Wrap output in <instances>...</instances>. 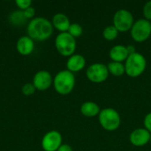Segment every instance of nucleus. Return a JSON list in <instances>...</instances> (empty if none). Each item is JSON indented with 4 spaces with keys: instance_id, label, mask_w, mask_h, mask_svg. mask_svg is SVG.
Listing matches in <instances>:
<instances>
[{
    "instance_id": "6",
    "label": "nucleus",
    "mask_w": 151,
    "mask_h": 151,
    "mask_svg": "<svg viewBox=\"0 0 151 151\" xmlns=\"http://www.w3.org/2000/svg\"><path fill=\"white\" fill-rule=\"evenodd\" d=\"M134 23V19L132 12L126 9H120L117 11L112 18V25L119 33L130 31Z\"/></svg>"
},
{
    "instance_id": "3",
    "label": "nucleus",
    "mask_w": 151,
    "mask_h": 151,
    "mask_svg": "<svg viewBox=\"0 0 151 151\" xmlns=\"http://www.w3.org/2000/svg\"><path fill=\"white\" fill-rule=\"evenodd\" d=\"M53 86L58 94L63 96L69 95L75 86L74 73H71L67 69L59 71L55 77H53Z\"/></svg>"
},
{
    "instance_id": "7",
    "label": "nucleus",
    "mask_w": 151,
    "mask_h": 151,
    "mask_svg": "<svg viewBox=\"0 0 151 151\" xmlns=\"http://www.w3.org/2000/svg\"><path fill=\"white\" fill-rule=\"evenodd\" d=\"M130 33L133 40L136 42H143L147 41L151 35L150 21L144 18L134 21Z\"/></svg>"
},
{
    "instance_id": "1",
    "label": "nucleus",
    "mask_w": 151,
    "mask_h": 151,
    "mask_svg": "<svg viewBox=\"0 0 151 151\" xmlns=\"http://www.w3.org/2000/svg\"><path fill=\"white\" fill-rule=\"evenodd\" d=\"M51 21L44 17H35L27 24V35L34 41H45L53 33Z\"/></svg>"
},
{
    "instance_id": "9",
    "label": "nucleus",
    "mask_w": 151,
    "mask_h": 151,
    "mask_svg": "<svg viewBox=\"0 0 151 151\" xmlns=\"http://www.w3.org/2000/svg\"><path fill=\"white\" fill-rule=\"evenodd\" d=\"M62 142V134L57 130H51L43 135L41 144L44 151H58L59 147L63 144Z\"/></svg>"
},
{
    "instance_id": "24",
    "label": "nucleus",
    "mask_w": 151,
    "mask_h": 151,
    "mask_svg": "<svg viewBox=\"0 0 151 151\" xmlns=\"http://www.w3.org/2000/svg\"><path fill=\"white\" fill-rule=\"evenodd\" d=\"M23 12H24V15H25V17L27 19H34V16L35 14V10L34 7L30 6V7L27 8L26 10H24Z\"/></svg>"
},
{
    "instance_id": "11",
    "label": "nucleus",
    "mask_w": 151,
    "mask_h": 151,
    "mask_svg": "<svg viewBox=\"0 0 151 151\" xmlns=\"http://www.w3.org/2000/svg\"><path fill=\"white\" fill-rule=\"evenodd\" d=\"M150 134L146 128H137L131 133L129 141L135 147H143L150 142Z\"/></svg>"
},
{
    "instance_id": "8",
    "label": "nucleus",
    "mask_w": 151,
    "mask_h": 151,
    "mask_svg": "<svg viewBox=\"0 0 151 151\" xmlns=\"http://www.w3.org/2000/svg\"><path fill=\"white\" fill-rule=\"evenodd\" d=\"M109 71L107 65L102 63H95L90 65L87 71L86 76L88 81L93 83H103L109 78Z\"/></svg>"
},
{
    "instance_id": "16",
    "label": "nucleus",
    "mask_w": 151,
    "mask_h": 151,
    "mask_svg": "<svg viewBox=\"0 0 151 151\" xmlns=\"http://www.w3.org/2000/svg\"><path fill=\"white\" fill-rule=\"evenodd\" d=\"M100 111L101 109L99 105L95 102L88 101L83 103L81 106V113L87 118H94L96 116L98 117Z\"/></svg>"
},
{
    "instance_id": "27",
    "label": "nucleus",
    "mask_w": 151,
    "mask_h": 151,
    "mask_svg": "<svg viewBox=\"0 0 151 151\" xmlns=\"http://www.w3.org/2000/svg\"><path fill=\"white\" fill-rule=\"evenodd\" d=\"M127 50H128L129 55H131V54H133V53L136 52L134 46H133V45H128V46H127Z\"/></svg>"
},
{
    "instance_id": "17",
    "label": "nucleus",
    "mask_w": 151,
    "mask_h": 151,
    "mask_svg": "<svg viewBox=\"0 0 151 151\" xmlns=\"http://www.w3.org/2000/svg\"><path fill=\"white\" fill-rule=\"evenodd\" d=\"M107 68H108L109 73L113 75V76H116V77H120L126 73L125 65L123 63L111 61L107 65Z\"/></svg>"
},
{
    "instance_id": "19",
    "label": "nucleus",
    "mask_w": 151,
    "mask_h": 151,
    "mask_svg": "<svg viewBox=\"0 0 151 151\" xmlns=\"http://www.w3.org/2000/svg\"><path fill=\"white\" fill-rule=\"evenodd\" d=\"M119 31L116 29V27L113 25L107 26L103 30V36L107 41H114L119 36Z\"/></svg>"
},
{
    "instance_id": "15",
    "label": "nucleus",
    "mask_w": 151,
    "mask_h": 151,
    "mask_svg": "<svg viewBox=\"0 0 151 151\" xmlns=\"http://www.w3.org/2000/svg\"><path fill=\"white\" fill-rule=\"evenodd\" d=\"M51 23H52L53 27L58 30L60 33L67 32L71 25L69 18L65 13H62V12L56 13L52 17Z\"/></svg>"
},
{
    "instance_id": "23",
    "label": "nucleus",
    "mask_w": 151,
    "mask_h": 151,
    "mask_svg": "<svg viewBox=\"0 0 151 151\" xmlns=\"http://www.w3.org/2000/svg\"><path fill=\"white\" fill-rule=\"evenodd\" d=\"M15 4H16V5H17L21 11H24V10H26L27 8H28V7L31 6L32 1H31V0H16V1H15Z\"/></svg>"
},
{
    "instance_id": "18",
    "label": "nucleus",
    "mask_w": 151,
    "mask_h": 151,
    "mask_svg": "<svg viewBox=\"0 0 151 151\" xmlns=\"http://www.w3.org/2000/svg\"><path fill=\"white\" fill-rule=\"evenodd\" d=\"M27 18L24 15L23 11L21 10H18V11H14L10 13L9 15V21L15 26H20L23 25L26 21Z\"/></svg>"
},
{
    "instance_id": "12",
    "label": "nucleus",
    "mask_w": 151,
    "mask_h": 151,
    "mask_svg": "<svg viewBox=\"0 0 151 151\" xmlns=\"http://www.w3.org/2000/svg\"><path fill=\"white\" fill-rule=\"evenodd\" d=\"M16 49L17 51L23 56L29 55L35 50V41L28 35L20 36L16 42Z\"/></svg>"
},
{
    "instance_id": "26",
    "label": "nucleus",
    "mask_w": 151,
    "mask_h": 151,
    "mask_svg": "<svg viewBox=\"0 0 151 151\" xmlns=\"http://www.w3.org/2000/svg\"><path fill=\"white\" fill-rule=\"evenodd\" d=\"M58 151H73V148H72L70 145H68V144H62V145L59 147V149L58 150Z\"/></svg>"
},
{
    "instance_id": "14",
    "label": "nucleus",
    "mask_w": 151,
    "mask_h": 151,
    "mask_svg": "<svg viewBox=\"0 0 151 151\" xmlns=\"http://www.w3.org/2000/svg\"><path fill=\"white\" fill-rule=\"evenodd\" d=\"M109 56H110L111 61L123 63L128 58L129 52H128V50H127V46L121 45V44H118V45L113 46L110 50Z\"/></svg>"
},
{
    "instance_id": "21",
    "label": "nucleus",
    "mask_w": 151,
    "mask_h": 151,
    "mask_svg": "<svg viewBox=\"0 0 151 151\" xmlns=\"http://www.w3.org/2000/svg\"><path fill=\"white\" fill-rule=\"evenodd\" d=\"M35 90L36 88L33 83H25L21 88V91L25 96H31L35 92Z\"/></svg>"
},
{
    "instance_id": "20",
    "label": "nucleus",
    "mask_w": 151,
    "mask_h": 151,
    "mask_svg": "<svg viewBox=\"0 0 151 151\" xmlns=\"http://www.w3.org/2000/svg\"><path fill=\"white\" fill-rule=\"evenodd\" d=\"M67 32L76 39V38L81 36V35L83 34V28L78 23H71L70 27Z\"/></svg>"
},
{
    "instance_id": "13",
    "label": "nucleus",
    "mask_w": 151,
    "mask_h": 151,
    "mask_svg": "<svg viewBox=\"0 0 151 151\" xmlns=\"http://www.w3.org/2000/svg\"><path fill=\"white\" fill-rule=\"evenodd\" d=\"M86 66V59L81 54H73L68 58L66 62V68L71 73H78L83 70Z\"/></svg>"
},
{
    "instance_id": "10",
    "label": "nucleus",
    "mask_w": 151,
    "mask_h": 151,
    "mask_svg": "<svg viewBox=\"0 0 151 151\" xmlns=\"http://www.w3.org/2000/svg\"><path fill=\"white\" fill-rule=\"evenodd\" d=\"M35 88L38 90H46L53 85V77L46 70H41L35 73L33 77V82Z\"/></svg>"
},
{
    "instance_id": "29",
    "label": "nucleus",
    "mask_w": 151,
    "mask_h": 151,
    "mask_svg": "<svg viewBox=\"0 0 151 151\" xmlns=\"http://www.w3.org/2000/svg\"><path fill=\"white\" fill-rule=\"evenodd\" d=\"M150 25H151V21H150Z\"/></svg>"
},
{
    "instance_id": "5",
    "label": "nucleus",
    "mask_w": 151,
    "mask_h": 151,
    "mask_svg": "<svg viewBox=\"0 0 151 151\" xmlns=\"http://www.w3.org/2000/svg\"><path fill=\"white\" fill-rule=\"evenodd\" d=\"M55 47L60 55L69 58L75 52L77 47L76 39L68 32L59 33L55 39Z\"/></svg>"
},
{
    "instance_id": "4",
    "label": "nucleus",
    "mask_w": 151,
    "mask_h": 151,
    "mask_svg": "<svg viewBox=\"0 0 151 151\" xmlns=\"http://www.w3.org/2000/svg\"><path fill=\"white\" fill-rule=\"evenodd\" d=\"M98 121L101 127L109 132L116 131L121 124V118L118 111L113 108H104L98 115Z\"/></svg>"
},
{
    "instance_id": "25",
    "label": "nucleus",
    "mask_w": 151,
    "mask_h": 151,
    "mask_svg": "<svg viewBox=\"0 0 151 151\" xmlns=\"http://www.w3.org/2000/svg\"><path fill=\"white\" fill-rule=\"evenodd\" d=\"M143 124H144V128H146L150 133L151 134V112H149L143 120Z\"/></svg>"
},
{
    "instance_id": "22",
    "label": "nucleus",
    "mask_w": 151,
    "mask_h": 151,
    "mask_svg": "<svg viewBox=\"0 0 151 151\" xmlns=\"http://www.w3.org/2000/svg\"><path fill=\"white\" fill-rule=\"evenodd\" d=\"M142 13H143L145 19L151 21V1L147 2L144 4L143 9H142Z\"/></svg>"
},
{
    "instance_id": "28",
    "label": "nucleus",
    "mask_w": 151,
    "mask_h": 151,
    "mask_svg": "<svg viewBox=\"0 0 151 151\" xmlns=\"http://www.w3.org/2000/svg\"><path fill=\"white\" fill-rule=\"evenodd\" d=\"M150 142H151V134H150Z\"/></svg>"
},
{
    "instance_id": "2",
    "label": "nucleus",
    "mask_w": 151,
    "mask_h": 151,
    "mask_svg": "<svg viewBox=\"0 0 151 151\" xmlns=\"http://www.w3.org/2000/svg\"><path fill=\"white\" fill-rule=\"evenodd\" d=\"M124 65L126 74L131 78H137L145 72L147 60L142 53L136 51L128 56Z\"/></svg>"
}]
</instances>
